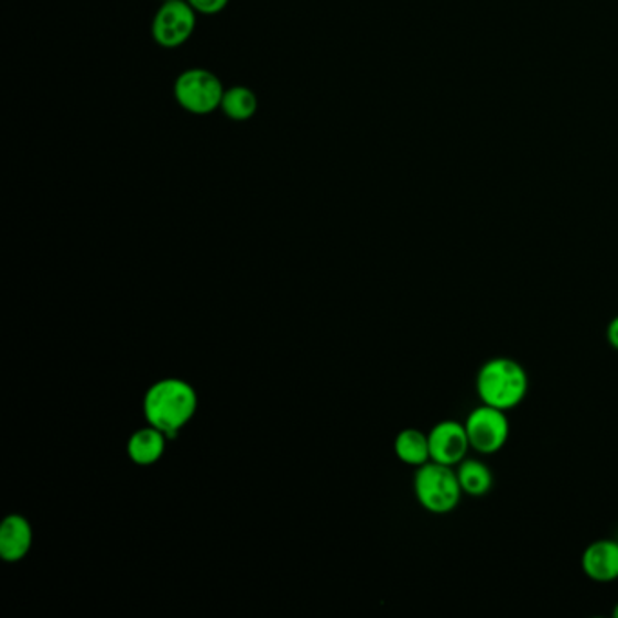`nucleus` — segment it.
Here are the masks:
<instances>
[{
    "instance_id": "f257e3e1",
    "label": "nucleus",
    "mask_w": 618,
    "mask_h": 618,
    "mask_svg": "<svg viewBox=\"0 0 618 618\" xmlns=\"http://www.w3.org/2000/svg\"><path fill=\"white\" fill-rule=\"evenodd\" d=\"M476 390L480 403L510 412L527 399L530 392V376L527 368L516 359L499 356L488 359L479 368Z\"/></svg>"
},
{
    "instance_id": "f03ea898",
    "label": "nucleus",
    "mask_w": 618,
    "mask_h": 618,
    "mask_svg": "<svg viewBox=\"0 0 618 618\" xmlns=\"http://www.w3.org/2000/svg\"><path fill=\"white\" fill-rule=\"evenodd\" d=\"M196 392L182 379H162L145 393L143 410L154 429L164 434H174L195 415Z\"/></svg>"
},
{
    "instance_id": "7ed1b4c3",
    "label": "nucleus",
    "mask_w": 618,
    "mask_h": 618,
    "mask_svg": "<svg viewBox=\"0 0 618 618\" xmlns=\"http://www.w3.org/2000/svg\"><path fill=\"white\" fill-rule=\"evenodd\" d=\"M414 491L424 510L445 516L459 506L463 488L454 466L429 460L415 471Z\"/></svg>"
},
{
    "instance_id": "20e7f679",
    "label": "nucleus",
    "mask_w": 618,
    "mask_h": 618,
    "mask_svg": "<svg viewBox=\"0 0 618 618\" xmlns=\"http://www.w3.org/2000/svg\"><path fill=\"white\" fill-rule=\"evenodd\" d=\"M225 87L220 78L204 67H189L174 80V100L184 111L205 117L218 111Z\"/></svg>"
},
{
    "instance_id": "39448f33",
    "label": "nucleus",
    "mask_w": 618,
    "mask_h": 618,
    "mask_svg": "<svg viewBox=\"0 0 618 618\" xmlns=\"http://www.w3.org/2000/svg\"><path fill=\"white\" fill-rule=\"evenodd\" d=\"M195 8L187 0H164L151 22L153 41L164 50H176L189 41L198 19Z\"/></svg>"
},
{
    "instance_id": "423d86ee",
    "label": "nucleus",
    "mask_w": 618,
    "mask_h": 618,
    "mask_svg": "<svg viewBox=\"0 0 618 618\" xmlns=\"http://www.w3.org/2000/svg\"><path fill=\"white\" fill-rule=\"evenodd\" d=\"M465 429L471 449L483 455L501 452L510 437V420L506 410L485 403H480L466 415Z\"/></svg>"
},
{
    "instance_id": "0eeeda50",
    "label": "nucleus",
    "mask_w": 618,
    "mask_h": 618,
    "mask_svg": "<svg viewBox=\"0 0 618 618\" xmlns=\"http://www.w3.org/2000/svg\"><path fill=\"white\" fill-rule=\"evenodd\" d=\"M430 460L446 466H457L470 452V440L465 423L446 420L435 424L429 432Z\"/></svg>"
},
{
    "instance_id": "6e6552de",
    "label": "nucleus",
    "mask_w": 618,
    "mask_h": 618,
    "mask_svg": "<svg viewBox=\"0 0 618 618\" xmlns=\"http://www.w3.org/2000/svg\"><path fill=\"white\" fill-rule=\"evenodd\" d=\"M584 575L598 584L618 581V541L598 539L588 544L581 557Z\"/></svg>"
},
{
    "instance_id": "1a4fd4ad",
    "label": "nucleus",
    "mask_w": 618,
    "mask_h": 618,
    "mask_svg": "<svg viewBox=\"0 0 618 618\" xmlns=\"http://www.w3.org/2000/svg\"><path fill=\"white\" fill-rule=\"evenodd\" d=\"M33 533L30 522L21 516L6 517L0 527V555L8 562L21 561L30 552Z\"/></svg>"
},
{
    "instance_id": "9d476101",
    "label": "nucleus",
    "mask_w": 618,
    "mask_h": 618,
    "mask_svg": "<svg viewBox=\"0 0 618 618\" xmlns=\"http://www.w3.org/2000/svg\"><path fill=\"white\" fill-rule=\"evenodd\" d=\"M129 457L137 465H154L165 452V434L162 430L149 426L131 435L128 445Z\"/></svg>"
},
{
    "instance_id": "9b49d317",
    "label": "nucleus",
    "mask_w": 618,
    "mask_h": 618,
    "mask_svg": "<svg viewBox=\"0 0 618 618\" xmlns=\"http://www.w3.org/2000/svg\"><path fill=\"white\" fill-rule=\"evenodd\" d=\"M455 471H457V479H459L465 496H486L494 486L491 468L483 460L466 457L465 460H460L459 465L455 466Z\"/></svg>"
},
{
    "instance_id": "f8f14e48",
    "label": "nucleus",
    "mask_w": 618,
    "mask_h": 618,
    "mask_svg": "<svg viewBox=\"0 0 618 618\" xmlns=\"http://www.w3.org/2000/svg\"><path fill=\"white\" fill-rule=\"evenodd\" d=\"M393 448L399 460H403L404 465L420 468L430 460L429 434H424L421 430L406 429L399 432Z\"/></svg>"
},
{
    "instance_id": "ddd939ff",
    "label": "nucleus",
    "mask_w": 618,
    "mask_h": 618,
    "mask_svg": "<svg viewBox=\"0 0 618 618\" xmlns=\"http://www.w3.org/2000/svg\"><path fill=\"white\" fill-rule=\"evenodd\" d=\"M220 111L232 122H247L258 111V97L251 87H225Z\"/></svg>"
},
{
    "instance_id": "4468645a",
    "label": "nucleus",
    "mask_w": 618,
    "mask_h": 618,
    "mask_svg": "<svg viewBox=\"0 0 618 618\" xmlns=\"http://www.w3.org/2000/svg\"><path fill=\"white\" fill-rule=\"evenodd\" d=\"M199 15H218L227 8L229 0H187Z\"/></svg>"
},
{
    "instance_id": "2eb2a0df",
    "label": "nucleus",
    "mask_w": 618,
    "mask_h": 618,
    "mask_svg": "<svg viewBox=\"0 0 618 618\" xmlns=\"http://www.w3.org/2000/svg\"><path fill=\"white\" fill-rule=\"evenodd\" d=\"M606 337H608L609 345H611L615 350H618V316H615L614 319L609 322Z\"/></svg>"
},
{
    "instance_id": "dca6fc26",
    "label": "nucleus",
    "mask_w": 618,
    "mask_h": 618,
    "mask_svg": "<svg viewBox=\"0 0 618 618\" xmlns=\"http://www.w3.org/2000/svg\"><path fill=\"white\" fill-rule=\"evenodd\" d=\"M614 617L618 618V603L615 604V608H614Z\"/></svg>"
}]
</instances>
